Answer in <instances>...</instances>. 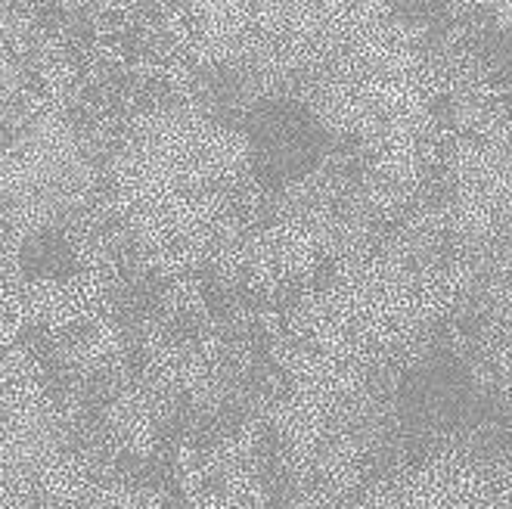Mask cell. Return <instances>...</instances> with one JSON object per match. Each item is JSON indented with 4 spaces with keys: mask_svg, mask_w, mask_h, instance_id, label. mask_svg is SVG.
I'll return each instance as SVG.
<instances>
[{
    "mask_svg": "<svg viewBox=\"0 0 512 509\" xmlns=\"http://www.w3.org/2000/svg\"><path fill=\"white\" fill-rule=\"evenodd\" d=\"M249 165L246 134L196 115H168L125 149L115 165V193L137 239L159 252L196 255L227 227Z\"/></svg>",
    "mask_w": 512,
    "mask_h": 509,
    "instance_id": "cell-1",
    "label": "cell"
},
{
    "mask_svg": "<svg viewBox=\"0 0 512 509\" xmlns=\"http://www.w3.org/2000/svg\"><path fill=\"white\" fill-rule=\"evenodd\" d=\"M500 13H497V19H500V25L506 28V32H512V7H497Z\"/></svg>",
    "mask_w": 512,
    "mask_h": 509,
    "instance_id": "cell-2",
    "label": "cell"
}]
</instances>
